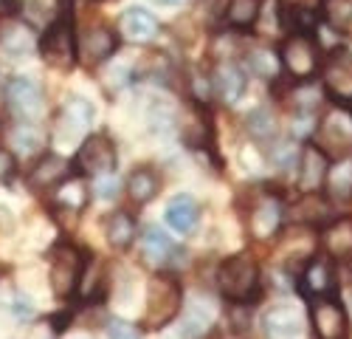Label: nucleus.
I'll return each mask as SVG.
<instances>
[{
  "mask_svg": "<svg viewBox=\"0 0 352 339\" xmlns=\"http://www.w3.org/2000/svg\"><path fill=\"white\" fill-rule=\"evenodd\" d=\"M217 286H220V294L234 305H243V302L254 300L256 291H259V266H256V260L248 251L226 258L217 269Z\"/></svg>",
  "mask_w": 352,
  "mask_h": 339,
  "instance_id": "f257e3e1",
  "label": "nucleus"
},
{
  "mask_svg": "<svg viewBox=\"0 0 352 339\" xmlns=\"http://www.w3.org/2000/svg\"><path fill=\"white\" fill-rule=\"evenodd\" d=\"M181 302H184V289L181 282L172 274H158L150 280L146 286V305H144V317L141 325L144 328H164L169 325L175 317L181 314Z\"/></svg>",
  "mask_w": 352,
  "mask_h": 339,
  "instance_id": "f03ea898",
  "label": "nucleus"
},
{
  "mask_svg": "<svg viewBox=\"0 0 352 339\" xmlns=\"http://www.w3.org/2000/svg\"><path fill=\"white\" fill-rule=\"evenodd\" d=\"M87 269V254L74 246L71 240H63L51 249V291L65 300L71 297L76 289H79V280H82V271Z\"/></svg>",
  "mask_w": 352,
  "mask_h": 339,
  "instance_id": "7ed1b4c3",
  "label": "nucleus"
},
{
  "mask_svg": "<svg viewBox=\"0 0 352 339\" xmlns=\"http://www.w3.org/2000/svg\"><path fill=\"white\" fill-rule=\"evenodd\" d=\"M40 54L43 60L51 65V68H71L79 56V43H76V34H74V23L71 17H56L40 40Z\"/></svg>",
  "mask_w": 352,
  "mask_h": 339,
  "instance_id": "20e7f679",
  "label": "nucleus"
},
{
  "mask_svg": "<svg viewBox=\"0 0 352 339\" xmlns=\"http://www.w3.org/2000/svg\"><path fill=\"white\" fill-rule=\"evenodd\" d=\"M279 56H282L285 71H287L293 79H299V82L313 79L316 71H318V65H321L318 43H316L310 34H305V32H293V34L285 40Z\"/></svg>",
  "mask_w": 352,
  "mask_h": 339,
  "instance_id": "39448f33",
  "label": "nucleus"
},
{
  "mask_svg": "<svg viewBox=\"0 0 352 339\" xmlns=\"http://www.w3.org/2000/svg\"><path fill=\"white\" fill-rule=\"evenodd\" d=\"M310 325H313V336L316 339H346L349 317H346V308L338 300V294L313 300Z\"/></svg>",
  "mask_w": 352,
  "mask_h": 339,
  "instance_id": "423d86ee",
  "label": "nucleus"
},
{
  "mask_svg": "<svg viewBox=\"0 0 352 339\" xmlns=\"http://www.w3.org/2000/svg\"><path fill=\"white\" fill-rule=\"evenodd\" d=\"M116 158H119V156H116V145H113L107 136L96 133V136H87L82 145H79L74 164L79 167L82 176L96 178V176L113 173V170H116Z\"/></svg>",
  "mask_w": 352,
  "mask_h": 339,
  "instance_id": "0eeeda50",
  "label": "nucleus"
},
{
  "mask_svg": "<svg viewBox=\"0 0 352 339\" xmlns=\"http://www.w3.org/2000/svg\"><path fill=\"white\" fill-rule=\"evenodd\" d=\"M313 145H318L327 156H336V158L349 156L352 153V119L346 113L333 110L330 116H324V122L316 127Z\"/></svg>",
  "mask_w": 352,
  "mask_h": 339,
  "instance_id": "6e6552de",
  "label": "nucleus"
},
{
  "mask_svg": "<svg viewBox=\"0 0 352 339\" xmlns=\"http://www.w3.org/2000/svg\"><path fill=\"white\" fill-rule=\"evenodd\" d=\"M299 291L307 300L338 294V277H336L333 263L318 258V254H313V258L307 260V266L302 269V274H299Z\"/></svg>",
  "mask_w": 352,
  "mask_h": 339,
  "instance_id": "1a4fd4ad",
  "label": "nucleus"
},
{
  "mask_svg": "<svg viewBox=\"0 0 352 339\" xmlns=\"http://www.w3.org/2000/svg\"><path fill=\"white\" fill-rule=\"evenodd\" d=\"M9 105L14 107V113L20 119H37L43 113V105H45V96H43V88L28 79V76H17L9 82Z\"/></svg>",
  "mask_w": 352,
  "mask_h": 339,
  "instance_id": "9d476101",
  "label": "nucleus"
},
{
  "mask_svg": "<svg viewBox=\"0 0 352 339\" xmlns=\"http://www.w3.org/2000/svg\"><path fill=\"white\" fill-rule=\"evenodd\" d=\"M116 48H119V34H116L113 28H107V25L91 28V32L79 40V56H82V63L87 68L102 65L104 60H110Z\"/></svg>",
  "mask_w": 352,
  "mask_h": 339,
  "instance_id": "9b49d317",
  "label": "nucleus"
},
{
  "mask_svg": "<svg viewBox=\"0 0 352 339\" xmlns=\"http://www.w3.org/2000/svg\"><path fill=\"white\" fill-rule=\"evenodd\" d=\"M330 173V156L318 145H305L299 158V189L302 192H318Z\"/></svg>",
  "mask_w": 352,
  "mask_h": 339,
  "instance_id": "f8f14e48",
  "label": "nucleus"
},
{
  "mask_svg": "<svg viewBox=\"0 0 352 339\" xmlns=\"http://www.w3.org/2000/svg\"><path fill=\"white\" fill-rule=\"evenodd\" d=\"M321 246L336 263H352V215L327 220L321 232Z\"/></svg>",
  "mask_w": 352,
  "mask_h": 339,
  "instance_id": "ddd939ff",
  "label": "nucleus"
},
{
  "mask_svg": "<svg viewBox=\"0 0 352 339\" xmlns=\"http://www.w3.org/2000/svg\"><path fill=\"white\" fill-rule=\"evenodd\" d=\"M141 254H144V263L146 266H155V269H166L172 263H178L181 258V249L172 243L169 235H164L161 229L150 226L144 235H141Z\"/></svg>",
  "mask_w": 352,
  "mask_h": 339,
  "instance_id": "4468645a",
  "label": "nucleus"
},
{
  "mask_svg": "<svg viewBox=\"0 0 352 339\" xmlns=\"http://www.w3.org/2000/svg\"><path fill=\"white\" fill-rule=\"evenodd\" d=\"M282 204H279V198L274 195H265V198H259V201L254 204V209L248 212V229L256 240H268L276 235L279 229V223H282Z\"/></svg>",
  "mask_w": 352,
  "mask_h": 339,
  "instance_id": "2eb2a0df",
  "label": "nucleus"
},
{
  "mask_svg": "<svg viewBox=\"0 0 352 339\" xmlns=\"http://www.w3.org/2000/svg\"><path fill=\"white\" fill-rule=\"evenodd\" d=\"M324 88L336 96V102H352V54L336 51L324 68Z\"/></svg>",
  "mask_w": 352,
  "mask_h": 339,
  "instance_id": "dca6fc26",
  "label": "nucleus"
},
{
  "mask_svg": "<svg viewBox=\"0 0 352 339\" xmlns=\"http://www.w3.org/2000/svg\"><path fill=\"white\" fill-rule=\"evenodd\" d=\"M94 116H96V107L91 102L82 99V96H71L65 102V107H63V116H60V133H63V138L82 136L87 127H91Z\"/></svg>",
  "mask_w": 352,
  "mask_h": 339,
  "instance_id": "f3484780",
  "label": "nucleus"
},
{
  "mask_svg": "<svg viewBox=\"0 0 352 339\" xmlns=\"http://www.w3.org/2000/svg\"><path fill=\"white\" fill-rule=\"evenodd\" d=\"M265 331L274 339H299L305 333V320L293 305H274L265 314Z\"/></svg>",
  "mask_w": 352,
  "mask_h": 339,
  "instance_id": "a211bd4d",
  "label": "nucleus"
},
{
  "mask_svg": "<svg viewBox=\"0 0 352 339\" xmlns=\"http://www.w3.org/2000/svg\"><path fill=\"white\" fill-rule=\"evenodd\" d=\"M166 223L172 226L175 232H181V235H189V232H195V226H197V220H200V207H197V201L192 195H175L172 201L166 204Z\"/></svg>",
  "mask_w": 352,
  "mask_h": 339,
  "instance_id": "6ab92c4d",
  "label": "nucleus"
},
{
  "mask_svg": "<svg viewBox=\"0 0 352 339\" xmlns=\"http://www.w3.org/2000/svg\"><path fill=\"white\" fill-rule=\"evenodd\" d=\"M119 28H122V34L127 40H133V43H150L158 34V20L150 12H146V9L133 6V9H127L122 14Z\"/></svg>",
  "mask_w": 352,
  "mask_h": 339,
  "instance_id": "aec40b11",
  "label": "nucleus"
},
{
  "mask_svg": "<svg viewBox=\"0 0 352 339\" xmlns=\"http://www.w3.org/2000/svg\"><path fill=\"white\" fill-rule=\"evenodd\" d=\"M245 88H248V79H245V71L243 68L231 65V63H226V65L217 68V74H214V91H217V96L226 105H237L243 99Z\"/></svg>",
  "mask_w": 352,
  "mask_h": 339,
  "instance_id": "412c9836",
  "label": "nucleus"
},
{
  "mask_svg": "<svg viewBox=\"0 0 352 339\" xmlns=\"http://www.w3.org/2000/svg\"><path fill=\"white\" fill-rule=\"evenodd\" d=\"M68 178V164L60 156H43L32 173H28V184L34 189H51V187H60Z\"/></svg>",
  "mask_w": 352,
  "mask_h": 339,
  "instance_id": "4be33fe9",
  "label": "nucleus"
},
{
  "mask_svg": "<svg viewBox=\"0 0 352 339\" xmlns=\"http://www.w3.org/2000/svg\"><path fill=\"white\" fill-rule=\"evenodd\" d=\"M104 235H107V243L113 249H127L133 240H135V218L130 212H113L107 220H104Z\"/></svg>",
  "mask_w": 352,
  "mask_h": 339,
  "instance_id": "5701e85b",
  "label": "nucleus"
},
{
  "mask_svg": "<svg viewBox=\"0 0 352 339\" xmlns=\"http://www.w3.org/2000/svg\"><path fill=\"white\" fill-rule=\"evenodd\" d=\"M293 218H296L299 223H305V226L324 223V220H330V204L318 192H305L302 201L293 207Z\"/></svg>",
  "mask_w": 352,
  "mask_h": 339,
  "instance_id": "b1692460",
  "label": "nucleus"
},
{
  "mask_svg": "<svg viewBox=\"0 0 352 339\" xmlns=\"http://www.w3.org/2000/svg\"><path fill=\"white\" fill-rule=\"evenodd\" d=\"M158 176L153 173L150 167H138L130 173V181H127V189H130V198L135 204H146V201H153V198L158 195Z\"/></svg>",
  "mask_w": 352,
  "mask_h": 339,
  "instance_id": "393cba45",
  "label": "nucleus"
},
{
  "mask_svg": "<svg viewBox=\"0 0 352 339\" xmlns=\"http://www.w3.org/2000/svg\"><path fill=\"white\" fill-rule=\"evenodd\" d=\"M0 45H3V51L12 60H23V56L34 51V37L28 34V28H23V25H9L0 32Z\"/></svg>",
  "mask_w": 352,
  "mask_h": 339,
  "instance_id": "a878e982",
  "label": "nucleus"
},
{
  "mask_svg": "<svg viewBox=\"0 0 352 339\" xmlns=\"http://www.w3.org/2000/svg\"><path fill=\"white\" fill-rule=\"evenodd\" d=\"M87 204V187L82 178H65L56 189V207L63 212H79Z\"/></svg>",
  "mask_w": 352,
  "mask_h": 339,
  "instance_id": "bb28decb",
  "label": "nucleus"
},
{
  "mask_svg": "<svg viewBox=\"0 0 352 339\" xmlns=\"http://www.w3.org/2000/svg\"><path fill=\"white\" fill-rule=\"evenodd\" d=\"M324 23L338 34H352V0H324Z\"/></svg>",
  "mask_w": 352,
  "mask_h": 339,
  "instance_id": "cd10ccee",
  "label": "nucleus"
},
{
  "mask_svg": "<svg viewBox=\"0 0 352 339\" xmlns=\"http://www.w3.org/2000/svg\"><path fill=\"white\" fill-rule=\"evenodd\" d=\"M259 0H228L226 3V23L231 28H248L259 20Z\"/></svg>",
  "mask_w": 352,
  "mask_h": 339,
  "instance_id": "c85d7f7f",
  "label": "nucleus"
},
{
  "mask_svg": "<svg viewBox=\"0 0 352 339\" xmlns=\"http://www.w3.org/2000/svg\"><path fill=\"white\" fill-rule=\"evenodd\" d=\"M327 189L333 201H349L352 198V161H341L327 173Z\"/></svg>",
  "mask_w": 352,
  "mask_h": 339,
  "instance_id": "c756f323",
  "label": "nucleus"
},
{
  "mask_svg": "<svg viewBox=\"0 0 352 339\" xmlns=\"http://www.w3.org/2000/svg\"><path fill=\"white\" fill-rule=\"evenodd\" d=\"M12 145L23 153V156H32V153H37V150H43V145H45V136H43V130L40 127H34L32 122H20L14 130H12Z\"/></svg>",
  "mask_w": 352,
  "mask_h": 339,
  "instance_id": "7c9ffc66",
  "label": "nucleus"
},
{
  "mask_svg": "<svg viewBox=\"0 0 352 339\" xmlns=\"http://www.w3.org/2000/svg\"><path fill=\"white\" fill-rule=\"evenodd\" d=\"M248 130H251V136H256V138H268V136H274V130H276L274 116H271L265 107L254 110L251 116H248Z\"/></svg>",
  "mask_w": 352,
  "mask_h": 339,
  "instance_id": "2f4dec72",
  "label": "nucleus"
},
{
  "mask_svg": "<svg viewBox=\"0 0 352 339\" xmlns=\"http://www.w3.org/2000/svg\"><path fill=\"white\" fill-rule=\"evenodd\" d=\"M107 339H141L138 328L124 320H110L107 322Z\"/></svg>",
  "mask_w": 352,
  "mask_h": 339,
  "instance_id": "473e14b6",
  "label": "nucleus"
},
{
  "mask_svg": "<svg viewBox=\"0 0 352 339\" xmlns=\"http://www.w3.org/2000/svg\"><path fill=\"white\" fill-rule=\"evenodd\" d=\"M94 189H96L99 198H116V195H119V181H116L110 173H104V176H96Z\"/></svg>",
  "mask_w": 352,
  "mask_h": 339,
  "instance_id": "72a5a7b5",
  "label": "nucleus"
},
{
  "mask_svg": "<svg viewBox=\"0 0 352 339\" xmlns=\"http://www.w3.org/2000/svg\"><path fill=\"white\" fill-rule=\"evenodd\" d=\"M17 170V158L9 150H0V184H6Z\"/></svg>",
  "mask_w": 352,
  "mask_h": 339,
  "instance_id": "f704fd0d",
  "label": "nucleus"
},
{
  "mask_svg": "<svg viewBox=\"0 0 352 339\" xmlns=\"http://www.w3.org/2000/svg\"><path fill=\"white\" fill-rule=\"evenodd\" d=\"M155 3H161V6H178L181 0H155Z\"/></svg>",
  "mask_w": 352,
  "mask_h": 339,
  "instance_id": "c9c22d12",
  "label": "nucleus"
}]
</instances>
